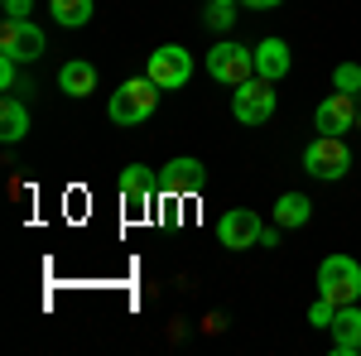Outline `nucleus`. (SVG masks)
I'll return each instance as SVG.
<instances>
[{
  "label": "nucleus",
  "mask_w": 361,
  "mask_h": 356,
  "mask_svg": "<svg viewBox=\"0 0 361 356\" xmlns=\"http://www.w3.org/2000/svg\"><path fill=\"white\" fill-rule=\"evenodd\" d=\"M241 5H250V10H275V5H284V0H241Z\"/></svg>",
  "instance_id": "nucleus-23"
},
{
  "label": "nucleus",
  "mask_w": 361,
  "mask_h": 356,
  "mask_svg": "<svg viewBox=\"0 0 361 356\" xmlns=\"http://www.w3.org/2000/svg\"><path fill=\"white\" fill-rule=\"evenodd\" d=\"M289 68H294V54H289V44H284V39H260V49H255V78H265V82H279Z\"/></svg>",
  "instance_id": "nucleus-12"
},
{
  "label": "nucleus",
  "mask_w": 361,
  "mask_h": 356,
  "mask_svg": "<svg viewBox=\"0 0 361 356\" xmlns=\"http://www.w3.org/2000/svg\"><path fill=\"white\" fill-rule=\"evenodd\" d=\"M159 183H164L169 192H202V188H207V168H202V159L183 154V159H169V164H164Z\"/></svg>",
  "instance_id": "nucleus-10"
},
{
  "label": "nucleus",
  "mask_w": 361,
  "mask_h": 356,
  "mask_svg": "<svg viewBox=\"0 0 361 356\" xmlns=\"http://www.w3.org/2000/svg\"><path fill=\"white\" fill-rule=\"evenodd\" d=\"M154 106H159V87L149 82V78H130V82H121L111 92L106 116H111L116 125H145L154 116Z\"/></svg>",
  "instance_id": "nucleus-1"
},
{
  "label": "nucleus",
  "mask_w": 361,
  "mask_h": 356,
  "mask_svg": "<svg viewBox=\"0 0 361 356\" xmlns=\"http://www.w3.org/2000/svg\"><path fill=\"white\" fill-rule=\"evenodd\" d=\"M361 352V308L342 303L333 318V356H357Z\"/></svg>",
  "instance_id": "nucleus-11"
},
{
  "label": "nucleus",
  "mask_w": 361,
  "mask_h": 356,
  "mask_svg": "<svg viewBox=\"0 0 361 356\" xmlns=\"http://www.w3.org/2000/svg\"><path fill=\"white\" fill-rule=\"evenodd\" d=\"M357 97L352 92H333L328 102H318V111H313V130L318 135H342V130H352L357 125Z\"/></svg>",
  "instance_id": "nucleus-9"
},
{
  "label": "nucleus",
  "mask_w": 361,
  "mask_h": 356,
  "mask_svg": "<svg viewBox=\"0 0 361 356\" xmlns=\"http://www.w3.org/2000/svg\"><path fill=\"white\" fill-rule=\"evenodd\" d=\"M145 78L159 87V92H173V87H183L188 78H193V54H188V49H178V44H164V49H154V54H149Z\"/></svg>",
  "instance_id": "nucleus-5"
},
{
  "label": "nucleus",
  "mask_w": 361,
  "mask_h": 356,
  "mask_svg": "<svg viewBox=\"0 0 361 356\" xmlns=\"http://www.w3.org/2000/svg\"><path fill=\"white\" fill-rule=\"evenodd\" d=\"M58 87H63L68 97H92V92H97V68H92L87 58H73V63L58 68Z\"/></svg>",
  "instance_id": "nucleus-14"
},
{
  "label": "nucleus",
  "mask_w": 361,
  "mask_h": 356,
  "mask_svg": "<svg viewBox=\"0 0 361 356\" xmlns=\"http://www.w3.org/2000/svg\"><path fill=\"white\" fill-rule=\"evenodd\" d=\"M0 54L15 58V63H34L44 54V29L34 20H5L0 25Z\"/></svg>",
  "instance_id": "nucleus-7"
},
{
  "label": "nucleus",
  "mask_w": 361,
  "mask_h": 356,
  "mask_svg": "<svg viewBox=\"0 0 361 356\" xmlns=\"http://www.w3.org/2000/svg\"><path fill=\"white\" fill-rule=\"evenodd\" d=\"M207 73H212L217 82H226V87H241L246 78H255V49L222 39V44L207 54Z\"/></svg>",
  "instance_id": "nucleus-4"
},
{
  "label": "nucleus",
  "mask_w": 361,
  "mask_h": 356,
  "mask_svg": "<svg viewBox=\"0 0 361 356\" xmlns=\"http://www.w3.org/2000/svg\"><path fill=\"white\" fill-rule=\"evenodd\" d=\"M0 135H5V145H15V140L29 135V106L20 97H5V102H0Z\"/></svg>",
  "instance_id": "nucleus-15"
},
{
  "label": "nucleus",
  "mask_w": 361,
  "mask_h": 356,
  "mask_svg": "<svg viewBox=\"0 0 361 356\" xmlns=\"http://www.w3.org/2000/svg\"><path fill=\"white\" fill-rule=\"evenodd\" d=\"M34 0H5V20H29Z\"/></svg>",
  "instance_id": "nucleus-21"
},
{
  "label": "nucleus",
  "mask_w": 361,
  "mask_h": 356,
  "mask_svg": "<svg viewBox=\"0 0 361 356\" xmlns=\"http://www.w3.org/2000/svg\"><path fill=\"white\" fill-rule=\"evenodd\" d=\"M357 130H361V111H357Z\"/></svg>",
  "instance_id": "nucleus-24"
},
{
  "label": "nucleus",
  "mask_w": 361,
  "mask_h": 356,
  "mask_svg": "<svg viewBox=\"0 0 361 356\" xmlns=\"http://www.w3.org/2000/svg\"><path fill=\"white\" fill-rule=\"evenodd\" d=\"M236 5H241V0H207V25L226 29L231 20H236Z\"/></svg>",
  "instance_id": "nucleus-18"
},
{
  "label": "nucleus",
  "mask_w": 361,
  "mask_h": 356,
  "mask_svg": "<svg viewBox=\"0 0 361 356\" xmlns=\"http://www.w3.org/2000/svg\"><path fill=\"white\" fill-rule=\"evenodd\" d=\"M304 168L313 178H342L347 168H352V154H347V145L342 135H318L313 145L304 149Z\"/></svg>",
  "instance_id": "nucleus-6"
},
{
  "label": "nucleus",
  "mask_w": 361,
  "mask_h": 356,
  "mask_svg": "<svg viewBox=\"0 0 361 356\" xmlns=\"http://www.w3.org/2000/svg\"><path fill=\"white\" fill-rule=\"evenodd\" d=\"M49 10L63 29H82L92 20V0H49Z\"/></svg>",
  "instance_id": "nucleus-17"
},
{
  "label": "nucleus",
  "mask_w": 361,
  "mask_h": 356,
  "mask_svg": "<svg viewBox=\"0 0 361 356\" xmlns=\"http://www.w3.org/2000/svg\"><path fill=\"white\" fill-rule=\"evenodd\" d=\"M149 188H154V183H149V168L145 164L121 168V197H126L130 212H145V207H149Z\"/></svg>",
  "instance_id": "nucleus-13"
},
{
  "label": "nucleus",
  "mask_w": 361,
  "mask_h": 356,
  "mask_svg": "<svg viewBox=\"0 0 361 356\" xmlns=\"http://www.w3.org/2000/svg\"><path fill=\"white\" fill-rule=\"evenodd\" d=\"M275 87L265 82V78H246V82L231 92V111H236V121L241 125H265L270 116H275Z\"/></svg>",
  "instance_id": "nucleus-3"
},
{
  "label": "nucleus",
  "mask_w": 361,
  "mask_h": 356,
  "mask_svg": "<svg viewBox=\"0 0 361 356\" xmlns=\"http://www.w3.org/2000/svg\"><path fill=\"white\" fill-rule=\"evenodd\" d=\"M333 87H337V92H352V97H357V92H361V68H357V63H337Z\"/></svg>",
  "instance_id": "nucleus-19"
},
{
  "label": "nucleus",
  "mask_w": 361,
  "mask_h": 356,
  "mask_svg": "<svg viewBox=\"0 0 361 356\" xmlns=\"http://www.w3.org/2000/svg\"><path fill=\"white\" fill-rule=\"evenodd\" d=\"M260 246H265V250L279 246V231H275V226H265V231H260Z\"/></svg>",
  "instance_id": "nucleus-22"
},
{
  "label": "nucleus",
  "mask_w": 361,
  "mask_h": 356,
  "mask_svg": "<svg viewBox=\"0 0 361 356\" xmlns=\"http://www.w3.org/2000/svg\"><path fill=\"white\" fill-rule=\"evenodd\" d=\"M0 87H5V92H20V73H15V58H5V54H0Z\"/></svg>",
  "instance_id": "nucleus-20"
},
{
  "label": "nucleus",
  "mask_w": 361,
  "mask_h": 356,
  "mask_svg": "<svg viewBox=\"0 0 361 356\" xmlns=\"http://www.w3.org/2000/svg\"><path fill=\"white\" fill-rule=\"evenodd\" d=\"M318 294L333 299L337 308H342V303H357L361 299V265L352 255H328V260L318 265Z\"/></svg>",
  "instance_id": "nucleus-2"
},
{
  "label": "nucleus",
  "mask_w": 361,
  "mask_h": 356,
  "mask_svg": "<svg viewBox=\"0 0 361 356\" xmlns=\"http://www.w3.org/2000/svg\"><path fill=\"white\" fill-rule=\"evenodd\" d=\"M260 217L250 212V207H231V212H222V221H217V241H222L226 250H250L260 246Z\"/></svg>",
  "instance_id": "nucleus-8"
},
{
  "label": "nucleus",
  "mask_w": 361,
  "mask_h": 356,
  "mask_svg": "<svg viewBox=\"0 0 361 356\" xmlns=\"http://www.w3.org/2000/svg\"><path fill=\"white\" fill-rule=\"evenodd\" d=\"M313 217V202H308L304 192H284L275 202V221L279 226H304V221Z\"/></svg>",
  "instance_id": "nucleus-16"
}]
</instances>
